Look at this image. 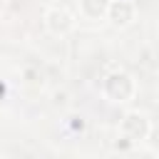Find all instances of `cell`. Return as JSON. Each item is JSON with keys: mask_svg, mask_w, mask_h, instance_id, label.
Returning <instances> with one entry per match:
<instances>
[{"mask_svg": "<svg viewBox=\"0 0 159 159\" xmlns=\"http://www.w3.org/2000/svg\"><path fill=\"white\" fill-rule=\"evenodd\" d=\"M137 17V5L132 0H112L109 2V10H107V20L114 25V27H127L132 25Z\"/></svg>", "mask_w": 159, "mask_h": 159, "instance_id": "obj_4", "label": "cell"}, {"mask_svg": "<svg viewBox=\"0 0 159 159\" xmlns=\"http://www.w3.org/2000/svg\"><path fill=\"white\" fill-rule=\"evenodd\" d=\"M119 132L129 142H142V139L149 137L152 124H149V119H147L144 112H127L122 117V122H119Z\"/></svg>", "mask_w": 159, "mask_h": 159, "instance_id": "obj_2", "label": "cell"}, {"mask_svg": "<svg viewBox=\"0 0 159 159\" xmlns=\"http://www.w3.org/2000/svg\"><path fill=\"white\" fill-rule=\"evenodd\" d=\"M45 27H47V32L62 37V35L72 32V27H75V15H72L67 7L55 5V7H50V10L45 12Z\"/></svg>", "mask_w": 159, "mask_h": 159, "instance_id": "obj_3", "label": "cell"}, {"mask_svg": "<svg viewBox=\"0 0 159 159\" xmlns=\"http://www.w3.org/2000/svg\"><path fill=\"white\" fill-rule=\"evenodd\" d=\"M112 0H80V15L87 20H102L107 17Z\"/></svg>", "mask_w": 159, "mask_h": 159, "instance_id": "obj_5", "label": "cell"}, {"mask_svg": "<svg viewBox=\"0 0 159 159\" xmlns=\"http://www.w3.org/2000/svg\"><path fill=\"white\" fill-rule=\"evenodd\" d=\"M102 92H104V97H107L109 102L124 104V102L134 99V94H137V82H134L132 75L117 70V72H109V75L104 77V82H102Z\"/></svg>", "mask_w": 159, "mask_h": 159, "instance_id": "obj_1", "label": "cell"}]
</instances>
